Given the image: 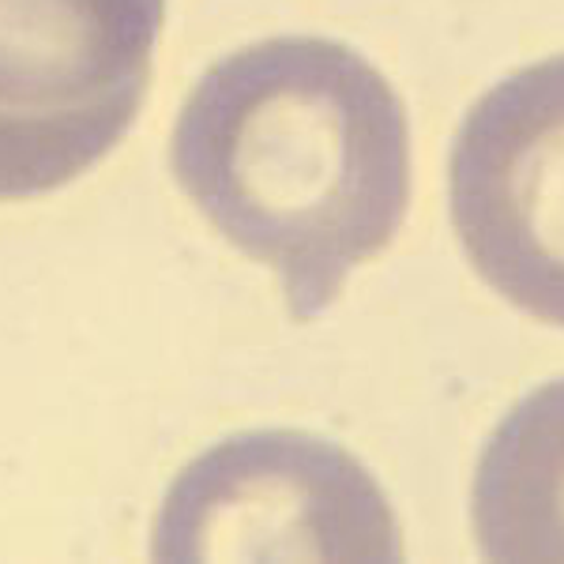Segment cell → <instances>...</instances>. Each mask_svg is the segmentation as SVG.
Returning a JSON list of instances; mask_svg holds the SVG:
<instances>
[{"label":"cell","instance_id":"1","mask_svg":"<svg viewBox=\"0 0 564 564\" xmlns=\"http://www.w3.org/2000/svg\"><path fill=\"white\" fill-rule=\"evenodd\" d=\"M170 170L302 321L395 241L411 207V124L361 53L290 34L199 76L170 135Z\"/></svg>","mask_w":564,"mask_h":564},{"label":"cell","instance_id":"2","mask_svg":"<svg viewBox=\"0 0 564 564\" xmlns=\"http://www.w3.org/2000/svg\"><path fill=\"white\" fill-rule=\"evenodd\" d=\"M166 0H0V204L95 170L151 90Z\"/></svg>","mask_w":564,"mask_h":564},{"label":"cell","instance_id":"3","mask_svg":"<svg viewBox=\"0 0 564 564\" xmlns=\"http://www.w3.org/2000/svg\"><path fill=\"white\" fill-rule=\"evenodd\" d=\"M162 561H395L384 489L339 444L268 430L215 444L162 497Z\"/></svg>","mask_w":564,"mask_h":564},{"label":"cell","instance_id":"4","mask_svg":"<svg viewBox=\"0 0 564 564\" xmlns=\"http://www.w3.org/2000/svg\"><path fill=\"white\" fill-rule=\"evenodd\" d=\"M452 226L508 305L564 327V53L470 106L448 159Z\"/></svg>","mask_w":564,"mask_h":564},{"label":"cell","instance_id":"5","mask_svg":"<svg viewBox=\"0 0 564 564\" xmlns=\"http://www.w3.org/2000/svg\"><path fill=\"white\" fill-rule=\"evenodd\" d=\"M470 523L489 561H564V380L527 395L489 436Z\"/></svg>","mask_w":564,"mask_h":564}]
</instances>
